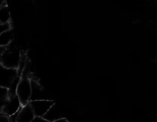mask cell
I'll return each mask as SVG.
<instances>
[{
	"label": "cell",
	"mask_w": 157,
	"mask_h": 122,
	"mask_svg": "<svg viewBox=\"0 0 157 122\" xmlns=\"http://www.w3.org/2000/svg\"><path fill=\"white\" fill-rule=\"evenodd\" d=\"M16 95L18 97L22 106L28 104L31 96V79L28 77H20L16 89Z\"/></svg>",
	"instance_id": "obj_1"
},
{
	"label": "cell",
	"mask_w": 157,
	"mask_h": 122,
	"mask_svg": "<svg viewBox=\"0 0 157 122\" xmlns=\"http://www.w3.org/2000/svg\"><path fill=\"white\" fill-rule=\"evenodd\" d=\"M31 96L30 101L49 100H53L48 92L39 84V82L34 79H31Z\"/></svg>",
	"instance_id": "obj_6"
},
{
	"label": "cell",
	"mask_w": 157,
	"mask_h": 122,
	"mask_svg": "<svg viewBox=\"0 0 157 122\" xmlns=\"http://www.w3.org/2000/svg\"><path fill=\"white\" fill-rule=\"evenodd\" d=\"M5 47H0V59H1V57L2 55V53H4V50H5Z\"/></svg>",
	"instance_id": "obj_16"
},
{
	"label": "cell",
	"mask_w": 157,
	"mask_h": 122,
	"mask_svg": "<svg viewBox=\"0 0 157 122\" xmlns=\"http://www.w3.org/2000/svg\"><path fill=\"white\" fill-rule=\"evenodd\" d=\"M5 1L6 0H0V7L5 5Z\"/></svg>",
	"instance_id": "obj_17"
},
{
	"label": "cell",
	"mask_w": 157,
	"mask_h": 122,
	"mask_svg": "<svg viewBox=\"0 0 157 122\" xmlns=\"http://www.w3.org/2000/svg\"><path fill=\"white\" fill-rule=\"evenodd\" d=\"M35 117V115L29 104L22 106L17 112L15 122H31Z\"/></svg>",
	"instance_id": "obj_7"
},
{
	"label": "cell",
	"mask_w": 157,
	"mask_h": 122,
	"mask_svg": "<svg viewBox=\"0 0 157 122\" xmlns=\"http://www.w3.org/2000/svg\"><path fill=\"white\" fill-rule=\"evenodd\" d=\"M0 122H11V121L7 116L0 115Z\"/></svg>",
	"instance_id": "obj_14"
},
{
	"label": "cell",
	"mask_w": 157,
	"mask_h": 122,
	"mask_svg": "<svg viewBox=\"0 0 157 122\" xmlns=\"http://www.w3.org/2000/svg\"><path fill=\"white\" fill-rule=\"evenodd\" d=\"M17 69L5 67L0 63V86L7 89L13 79L18 76Z\"/></svg>",
	"instance_id": "obj_5"
},
{
	"label": "cell",
	"mask_w": 157,
	"mask_h": 122,
	"mask_svg": "<svg viewBox=\"0 0 157 122\" xmlns=\"http://www.w3.org/2000/svg\"><path fill=\"white\" fill-rule=\"evenodd\" d=\"M13 34L10 29L0 34V47L8 46L12 39Z\"/></svg>",
	"instance_id": "obj_9"
},
{
	"label": "cell",
	"mask_w": 157,
	"mask_h": 122,
	"mask_svg": "<svg viewBox=\"0 0 157 122\" xmlns=\"http://www.w3.org/2000/svg\"><path fill=\"white\" fill-rule=\"evenodd\" d=\"M21 58V53L15 48L5 50L2 53L0 63L5 67L17 69Z\"/></svg>",
	"instance_id": "obj_2"
},
{
	"label": "cell",
	"mask_w": 157,
	"mask_h": 122,
	"mask_svg": "<svg viewBox=\"0 0 157 122\" xmlns=\"http://www.w3.org/2000/svg\"><path fill=\"white\" fill-rule=\"evenodd\" d=\"M43 117L48 122H53L62 118V112L56 103H54L43 116Z\"/></svg>",
	"instance_id": "obj_8"
},
{
	"label": "cell",
	"mask_w": 157,
	"mask_h": 122,
	"mask_svg": "<svg viewBox=\"0 0 157 122\" xmlns=\"http://www.w3.org/2000/svg\"><path fill=\"white\" fill-rule=\"evenodd\" d=\"M69 122L66 119H65V118H62V119H59V120H56V121H55V122Z\"/></svg>",
	"instance_id": "obj_15"
},
{
	"label": "cell",
	"mask_w": 157,
	"mask_h": 122,
	"mask_svg": "<svg viewBox=\"0 0 157 122\" xmlns=\"http://www.w3.org/2000/svg\"><path fill=\"white\" fill-rule=\"evenodd\" d=\"M54 103V100H34L30 101L29 103L35 116L42 117H43V116Z\"/></svg>",
	"instance_id": "obj_3"
},
{
	"label": "cell",
	"mask_w": 157,
	"mask_h": 122,
	"mask_svg": "<svg viewBox=\"0 0 157 122\" xmlns=\"http://www.w3.org/2000/svg\"><path fill=\"white\" fill-rule=\"evenodd\" d=\"M7 98H8L7 89L0 86V111L2 110Z\"/></svg>",
	"instance_id": "obj_11"
},
{
	"label": "cell",
	"mask_w": 157,
	"mask_h": 122,
	"mask_svg": "<svg viewBox=\"0 0 157 122\" xmlns=\"http://www.w3.org/2000/svg\"><path fill=\"white\" fill-rule=\"evenodd\" d=\"M21 107L22 105L18 97L16 95H10L8 96L1 111L5 115L10 117L17 114Z\"/></svg>",
	"instance_id": "obj_4"
},
{
	"label": "cell",
	"mask_w": 157,
	"mask_h": 122,
	"mask_svg": "<svg viewBox=\"0 0 157 122\" xmlns=\"http://www.w3.org/2000/svg\"><path fill=\"white\" fill-rule=\"evenodd\" d=\"M31 122H48L47 120H46L44 117H36L33 119Z\"/></svg>",
	"instance_id": "obj_13"
},
{
	"label": "cell",
	"mask_w": 157,
	"mask_h": 122,
	"mask_svg": "<svg viewBox=\"0 0 157 122\" xmlns=\"http://www.w3.org/2000/svg\"><path fill=\"white\" fill-rule=\"evenodd\" d=\"M10 12L8 7L6 6L0 7V23H9Z\"/></svg>",
	"instance_id": "obj_10"
},
{
	"label": "cell",
	"mask_w": 157,
	"mask_h": 122,
	"mask_svg": "<svg viewBox=\"0 0 157 122\" xmlns=\"http://www.w3.org/2000/svg\"><path fill=\"white\" fill-rule=\"evenodd\" d=\"M10 23H0V34L10 30Z\"/></svg>",
	"instance_id": "obj_12"
}]
</instances>
